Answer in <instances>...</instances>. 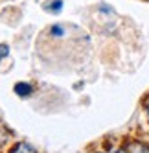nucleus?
<instances>
[{
  "label": "nucleus",
  "mask_w": 149,
  "mask_h": 153,
  "mask_svg": "<svg viewBox=\"0 0 149 153\" xmlns=\"http://www.w3.org/2000/svg\"><path fill=\"white\" fill-rule=\"evenodd\" d=\"M31 92H33V87L26 81H18L15 85V94L20 98H28V96H31Z\"/></svg>",
  "instance_id": "obj_2"
},
{
  "label": "nucleus",
  "mask_w": 149,
  "mask_h": 153,
  "mask_svg": "<svg viewBox=\"0 0 149 153\" xmlns=\"http://www.w3.org/2000/svg\"><path fill=\"white\" fill-rule=\"evenodd\" d=\"M63 33H65V28H63L61 24L52 26V30H50V35H54V37H61Z\"/></svg>",
  "instance_id": "obj_5"
},
{
  "label": "nucleus",
  "mask_w": 149,
  "mask_h": 153,
  "mask_svg": "<svg viewBox=\"0 0 149 153\" xmlns=\"http://www.w3.org/2000/svg\"><path fill=\"white\" fill-rule=\"evenodd\" d=\"M9 153H37V148L33 144H30V142H18L11 148Z\"/></svg>",
  "instance_id": "obj_3"
},
{
  "label": "nucleus",
  "mask_w": 149,
  "mask_h": 153,
  "mask_svg": "<svg viewBox=\"0 0 149 153\" xmlns=\"http://www.w3.org/2000/svg\"><path fill=\"white\" fill-rule=\"evenodd\" d=\"M125 151L127 153H149V146L144 144V142L133 140V142H127L125 144Z\"/></svg>",
  "instance_id": "obj_1"
},
{
  "label": "nucleus",
  "mask_w": 149,
  "mask_h": 153,
  "mask_svg": "<svg viewBox=\"0 0 149 153\" xmlns=\"http://www.w3.org/2000/svg\"><path fill=\"white\" fill-rule=\"evenodd\" d=\"M145 113H147V120H149V100L145 102Z\"/></svg>",
  "instance_id": "obj_8"
},
{
  "label": "nucleus",
  "mask_w": 149,
  "mask_h": 153,
  "mask_svg": "<svg viewBox=\"0 0 149 153\" xmlns=\"http://www.w3.org/2000/svg\"><path fill=\"white\" fill-rule=\"evenodd\" d=\"M112 153H127V151H125V148H122V149H116V151H112Z\"/></svg>",
  "instance_id": "obj_9"
},
{
  "label": "nucleus",
  "mask_w": 149,
  "mask_h": 153,
  "mask_svg": "<svg viewBox=\"0 0 149 153\" xmlns=\"http://www.w3.org/2000/svg\"><path fill=\"white\" fill-rule=\"evenodd\" d=\"M9 56V45H6V42H0V61L6 59Z\"/></svg>",
  "instance_id": "obj_6"
},
{
  "label": "nucleus",
  "mask_w": 149,
  "mask_h": 153,
  "mask_svg": "<svg viewBox=\"0 0 149 153\" xmlns=\"http://www.w3.org/2000/svg\"><path fill=\"white\" fill-rule=\"evenodd\" d=\"M46 7L50 9L52 13H59L63 9V0H52L50 4H46Z\"/></svg>",
  "instance_id": "obj_4"
},
{
  "label": "nucleus",
  "mask_w": 149,
  "mask_h": 153,
  "mask_svg": "<svg viewBox=\"0 0 149 153\" xmlns=\"http://www.w3.org/2000/svg\"><path fill=\"white\" fill-rule=\"evenodd\" d=\"M7 138H9V133H6V135H2V137H0V146H4L6 142H7Z\"/></svg>",
  "instance_id": "obj_7"
}]
</instances>
